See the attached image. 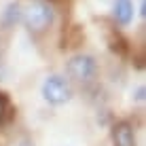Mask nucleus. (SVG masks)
<instances>
[{"label":"nucleus","mask_w":146,"mask_h":146,"mask_svg":"<svg viewBox=\"0 0 146 146\" xmlns=\"http://www.w3.org/2000/svg\"><path fill=\"white\" fill-rule=\"evenodd\" d=\"M40 95L49 106H64L72 100V85L66 76L62 74H49L44 76L42 85H40Z\"/></svg>","instance_id":"1"},{"label":"nucleus","mask_w":146,"mask_h":146,"mask_svg":"<svg viewBox=\"0 0 146 146\" xmlns=\"http://www.w3.org/2000/svg\"><path fill=\"white\" fill-rule=\"evenodd\" d=\"M55 19V11L47 0H30L23 9V23L32 32H44Z\"/></svg>","instance_id":"2"},{"label":"nucleus","mask_w":146,"mask_h":146,"mask_svg":"<svg viewBox=\"0 0 146 146\" xmlns=\"http://www.w3.org/2000/svg\"><path fill=\"white\" fill-rule=\"evenodd\" d=\"M66 74L72 83H91L98 76V62L89 53H76L66 62Z\"/></svg>","instance_id":"3"},{"label":"nucleus","mask_w":146,"mask_h":146,"mask_svg":"<svg viewBox=\"0 0 146 146\" xmlns=\"http://www.w3.org/2000/svg\"><path fill=\"white\" fill-rule=\"evenodd\" d=\"M112 17L119 26H129L135 17V7L131 0H114L112 4Z\"/></svg>","instance_id":"4"},{"label":"nucleus","mask_w":146,"mask_h":146,"mask_svg":"<svg viewBox=\"0 0 146 146\" xmlns=\"http://www.w3.org/2000/svg\"><path fill=\"white\" fill-rule=\"evenodd\" d=\"M114 146H135L133 131L127 123H121L114 127Z\"/></svg>","instance_id":"5"},{"label":"nucleus","mask_w":146,"mask_h":146,"mask_svg":"<svg viewBox=\"0 0 146 146\" xmlns=\"http://www.w3.org/2000/svg\"><path fill=\"white\" fill-rule=\"evenodd\" d=\"M131 100H133L135 104H142L144 100H146V87H144V85H138V87L131 91Z\"/></svg>","instance_id":"6"},{"label":"nucleus","mask_w":146,"mask_h":146,"mask_svg":"<svg viewBox=\"0 0 146 146\" xmlns=\"http://www.w3.org/2000/svg\"><path fill=\"white\" fill-rule=\"evenodd\" d=\"M2 110H4V102L0 100V117H2Z\"/></svg>","instance_id":"7"},{"label":"nucleus","mask_w":146,"mask_h":146,"mask_svg":"<svg viewBox=\"0 0 146 146\" xmlns=\"http://www.w3.org/2000/svg\"><path fill=\"white\" fill-rule=\"evenodd\" d=\"M59 146H74V144H59Z\"/></svg>","instance_id":"8"}]
</instances>
